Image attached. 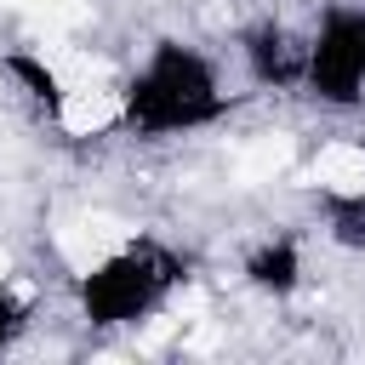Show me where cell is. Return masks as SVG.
<instances>
[{
    "instance_id": "1",
    "label": "cell",
    "mask_w": 365,
    "mask_h": 365,
    "mask_svg": "<svg viewBox=\"0 0 365 365\" xmlns=\"http://www.w3.org/2000/svg\"><path fill=\"white\" fill-rule=\"evenodd\" d=\"M114 97H120V137L131 143L205 137L240 108L222 57L188 34H154L114 80Z\"/></svg>"
},
{
    "instance_id": "2",
    "label": "cell",
    "mask_w": 365,
    "mask_h": 365,
    "mask_svg": "<svg viewBox=\"0 0 365 365\" xmlns=\"http://www.w3.org/2000/svg\"><path fill=\"white\" fill-rule=\"evenodd\" d=\"M182 285H188V257L154 234H131L97 251L68 279V302L91 336H120V331L154 325L182 297Z\"/></svg>"
},
{
    "instance_id": "3",
    "label": "cell",
    "mask_w": 365,
    "mask_h": 365,
    "mask_svg": "<svg viewBox=\"0 0 365 365\" xmlns=\"http://www.w3.org/2000/svg\"><path fill=\"white\" fill-rule=\"evenodd\" d=\"M325 114L365 108V0H325L302 29V91Z\"/></svg>"
},
{
    "instance_id": "4",
    "label": "cell",
    "mask_w": 365,
    "mask_h": 365,
    "mask_svg": "<svg viewBox=\"0 0 365 365\" xmlns=\"http://www.w3.org/2000/svg\"><path fill=\"white\" fill-rule=\"evenodd\" d=\"M234 63L251 91H302V29L285 17H257L234 34Z\"/></svg>"
},
{
    "instance_id": "5",
    "label": "cell",
    "mask_w": 365,
    "mask_h": 365,
    "mask_svg": "<svg viewBox=\"0 0 365 365\" xmlns=\"http://www.w3.org/2000/svg\"><path fill=\"white\" fill-rule=\"evenodd\" d=\"M240 285L262 302H291L308 285V245L291 228H274L240 251Z\"/></svg>"
},
{
    "instance_id": "6",
    "label": "cell",
    "mask_w": 365,
    "mask_h": 365,
    "mask_svg": "<svg viewBox=\"0 0 365 365\" xmlns=\"http://www.w3.org/2000/svg\"><path fill=\"white\" fill-rule=\"evenodd\" d=\"M319 234L342 257H365V182H325L319 188Z\"/></svg>"
},
{
    "instance_id": "7",
    "label": "cell",
    "mask_w": 365,
    "mask_h": 365,
    "mask_svg": "<svg viewBox=\"0 0 365 365\" xmlns=\"http://www.w3.org/2000/svg\"><path fill=\"white\" fill-rule=\"evenodd\" d=\"M34 314H40V297L11 274H0V359L23 348V336L34 331Z\"/></svg>"
}]
</instances>
